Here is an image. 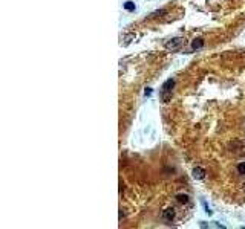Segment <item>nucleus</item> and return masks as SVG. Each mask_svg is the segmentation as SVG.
Masks as SVG:
<instances>
[{
  "label": "nucleus",
  "mask_w": 245,
  "mask_h": 229,
  "mask_svg": "<svg viewBox=\"0 0 245 229\" xmlns=\"http://www.w3.org/2000/svg\"><path fill=\"white\" fill-rule=\"evenodd\" d=\"M184 44V40L182 38H173V40H169V41H166V49H169V51H178L181 46Z\"/></svg>",
  "instance_id": "1"
},
{
  "label": "nucleus",
  "mask_w": 245,
  "mask_h": 229,
  "mask_svg": "<svg viewBox=\"0 0 245 229\" xmlns=\"http://www.w3.org/2000/svg\"><path fill=\"white\" fill-rule=\"evenodd\" d=\"M173 86H175V81H173V79H167V81L162 84V93H172Z\"/></svg>",
  "instance_id": "2"
},
{
  "label": "nucleus",
  "mask_w": 245,
  "mask_h": 229,
  "mask_svg": "<svg viewBox=\"0 0 245 229\" xmlns=\"http://www.w3.org/2000/svg\"><path fill=\"white\" fill-rule=\"evenodd\" d=\"M193 177L195 179H204L205 177V170L201 168V167H196L193 170Z\"/></svg>",
  "instance_id": "3"
},
{
  "label": "nucleus",
  "mask_w": 245,
  "mask_h": 229,
  "mask_svg": "<svg viewBox=\"0 0 245 229\" xmlns=\"http://www.w3.org/2000/svg\"><path fill=\"white\" fill-rule=\"evenodd\" d=\"M202 46H204V40H202V38H195L193 41H191V49H193V51L201 49Z\"/></svg>",
  "instance_id": "4"
},
{
  "label": "nucleus",
  "mask_w": 245,
  "mask_h": 229,
  "mask_svg": "<svg viewBox=\"0 0 245 229\" xmlns=\"http://www.w3.org/2000/svg\"><path fill=\"white\" fill-rule=\"evenodd\" d=\"M162 217H164V220L172 221L173 218H175V211H173V209H166V211L162 212Z\"/></svg>",
  "instance_id": "5"
},
{
  "label": "nucleus",
  "mask_w": 245,
  "mask_h": 229,
  "mask_svg": "<svg viewBox=\"0 0 245 229\" xmlns=\"http://www.w3.org/2000/svg\"><path fill=\"white\" fill-rule=\"evenodd\" d=\"M176 200L179 202V203H189V196L187 194H178L176 196Z\"/></svg>",
  "instance_id": "6"
},
{
  "label": "nucleus",
  "mask_w": 245,
  "mask_h": 229,
  "mask_svg": "<svg viewBox=\"0 0 245 229\" xmlns=\"http://www.w3.org/2000/svg\"><path fill=\"white\" fill-rule=\"evenodd\" d=\"M124 8L127 9V11H135V3H132V2H126V3H124Z\"/></svg>",
  "instance_id": "7"
},
{
  "label": "nucleus",
  "mask_w": 245,
  "mask_h": 229,
  "mask_svg": "<svg viewBox=\"0 0 245 229\" xmlns=\"http://www.w3.org/2000/svg\"><path fill=\"white\" fill-rule=\"evenodd\" d=\"M237 173L239 174H245V162H241L237 165Z\"/></svg>",
  "instance_id": "8"
},
{
  "label": "nucleus",
  "mask_w": 245,
  "mask_h": 229,
  "mask_svg": "<svg viewBox=\"0 0 245 229\" xmlns=\"http://www.w3.org/2000/svg\"><path fill=\"white\" fill-rule=\"evenodd\" d=\"M162 14H166V9H159V11H155L152 14V17H159V15H162Z\"/></svg>",
  "instance_id": "9"
},
{
  "label": "nucleus",
  "mask_w": 245,
  "mask_h": 229,
  "mask_svg": "<svg viewBox=\"0 0 245 229\" xmlns=\"http://www.w3.org/2000/svg\"><path fill=\"white\" fill-rule=\"evenodd\" d=\"M144 93H146V96H150V95H152V89H149V87H147V89L144 90Z\"/></svg>",
  "instance_id": "10"
},
{
  "label": "nucleus",
  "mask_w": 245,
  "mask_h": 229,
  "mask_svg": "<svg viewBox=\"0 0 245 229\" xmlns=\"http://www.w3.org/2000/svg\"><path fill=\"white\" fill-rule=\"evenodd\" d=\"M244 191H245V183H244Z\"/></svg>",
  "instance_id": "11"
}]
</instances>
